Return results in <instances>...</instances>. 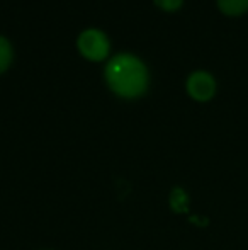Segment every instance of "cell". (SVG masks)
<instances>
[{"label":"cell","instance_id":"2","mask_svg":"<svg viewBox=\"0 0 248 250\" xmlns=\"http://www.w3.org/2000/svg\"><path fill=\"white\" fill-rule=\"evenodd\" d=\"M78 50L89 60H104L109 53V41L107 36L99 29H87L78 36Z\"/></svg>","mask_w":248,"mask_h":250},{"label":"cell","instance_id":"6","mask_svg":"<svg viewBox=\"0 0 248 250\" xmlns=\"http://www.w3.org/2000/svg\"><path fill=\"white\" fill-rule=\"evenodd\" d=\"M12 60V46L3 36H0V73L3 70H7V66L10 65Z\"/></svg>","mask_w":248,"mask_h":250},{"label":"cell","instance_id":"1","mask_svg":"<svg viewBox=\"0 0 248 250\" xmlns=\"http://www.w3.org/2000/svg\"><path fill=\"white\" fill-rule=\"evenodd\" d=\"M106 80L117 96L133 99L148 87V70L139 58L121 53L106 65Z\"/></svg>","mask_w":248,"mask_h":250},{"label":"cell","instance_id":"7","mask_svg":"<svg viewBox=\"0 0 248 250\" xmlns=\"http://www.w3.org/2000/svg\"><path fill=\"white\" fill-rule=\"evenodd\" d=\"M155 3L165 10H177L182 5V0H155Z\"/></svg>","mask_w":248,"mask_h":250},{"label":"cell","instance_id":"4","mask_svg":"<svg viewBox=\"0 0 248 250\" xmlns=\"http://www.w3.org/2000/svg\"><path fill=\"white\" fill-rule=\"evenodd\" d=\"M170 208L175 213H187L189 209V196L182 188H175L170 192Z\"/></svg>","mask_w":248,"mask_h":250},{"label":"cell","instance_id":"3","mask_svg":"<svg viewBox=\"0 0 248 250\" xmlns=\"http://www.w3.org/2000/svg\"><path fill=\"white\" fill-rule=\"evenodd\" d=\"M187 92L197 101L211 99L216 92L214 77L204 70H197V72L191 73L187 79Z\"/></svg>","mask_w":248,"mask_h":250},{"label":"cell","instance_id":"5","mask_svg":"<svg viewBox=\"0 0 248 250\" xmlns=\"http://www.w3.org/2000/svg\"><path fill=\"white\" fill-rule=\"evenodd\" d=\"M218 5L225 14L236 16L248 9V0H218Z\"/></svg>","mask_w":248,"mask_h":250}]
</instances>
